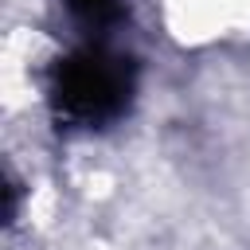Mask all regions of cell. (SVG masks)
<instances>
[{
  "mask_svg": "<svg viewBox=\"0 0 250 250\" xmlns=\"http://www.w3.org/2000/svg\"><path fill=\"white\" fill-rule=\"evenodd\" d=\"M47 98L62 125L105 129L121 121L137 98V59L105 39H86L51 62Z\"/></svg>",
  "mask_w": 250,
  "mask_h": 250,
  "instance_id": "6da1fadb",
  "label": "cell"
},
{
  "mask_svg": "<svg viewBox=\"0 0 250 250\" xmlns=\"http://www.w3.org/2000/svg\"><path fill=\"white\" fill-rule=\"evenodd\" d=\"M70 20L90 35V39H105L113 27L125 23L129 16V0H62Z\"/></svg>",
  "mask_w": 250,
  "mask_h": 250,
  "instance_id": "7a4b0ae2",
  "label": "cell"
},
{
  "mask_svg": "<svg viewBox=\"0 0 250 250\" xmlns=\"http://www.w3.org/2000/svg\"><path fill=\"white\" fill-rule=\"evenodd\" d=\"M4 199H8V207H4V223H16V211H20V184L8 176V184H4Z\"/></svg>",
  "mask_w": 250,
  "mask_h": 250,
  "instance_id": "3957f363",
  "label": "cell"
}]
</instances>
